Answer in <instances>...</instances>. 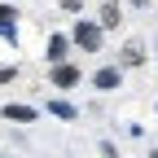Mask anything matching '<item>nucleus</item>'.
<instances>
[{"label": "nucleus", "mask_w": 158, "mask_h": 158, "mask_svg": "<svg viewBox=\"0 0 158 158\" xmlns=\"http://www.w3.org/2000/svg\"><path fill=\"white\" fill-rule=\"evenodd\" d=\"M75 44L88 48V53H97L101 48V22H79L75 27Z\"/></svg>", "instance_id": "f257e3e1"}, {"label": "nucleus", "mask_w": 158, "mask_h": 158, "mask_svg": "<svg viewBox=\"0 0 158 158\" xmlns=\"http://www.w3.org/2000/svg\"><path fill=\"white\" fill-rule=\"evenodd\" d=\"M118 84H123V70H118V66H106V70L92 75V88H101V92H114Z\"/></svg>", "instance_id": "f03ea898"}, {"label": "nucleus", "mask_w": 158, "mask_h": 158, "mask_svg": "<svg viewBox=\"0 0 158 158\" xmlns=\"http://www.w3.org/2000/svg\"><path fill=\"white\" fill-rule=\"evenodd\" d=\"M0 114L9 118V123H35V106H13V101H9Z\"/></svg>", "instance_id": "7ed1b4c3"}, {"label": "nucleus", "mask_w": 158, "mask_h": 158, "mask_svg": "<svg viewBox=\"0 0 158 158\" xmlns=\"http://www.w3.org/2000/svg\"><path fill=\"white\" fill-rule=\"evenodd\" d=\"M53 84H57V88H70V84H79V70H75V66H66V62H57V70H53Z\"/></svg>", "instance_id": "20e7f679"}, {"label": "nucleus", "mask_w": 158, "mask_h": 158, "mask_svg": "<svg viewBox=\"0 0 158 158\" xmlns=\"http://www.w3.org/2000/svg\"><path fill=\"white\" fill-rule=\"evenodd\" d=\"M13 18H18V13H13L9 5H0V35H5V40H18V31H13Z\"/></svg>", "instance_id": "39448f33"}, {"label": "nucleus", "mask_w": 158, "mask_h": 158, "mask_svg": "<svg viewBox=\"0 0 158 158\" xmlns=\"http://www.w3.org/2000/svg\"><path fill=\"white\" fill-rule=\"evenodd\" d=\"M48 62H66V35H48Z\"/></svg>", "instance_id": "423d86ee"}, {"label": "nucleus", "mask_w": 158, "mask_h": 158, "mask_svg": "<svg viewBox=\"0 0 158 158\" xmlns=\"http://www.w3.org/2000/svg\"><path fill=\"white\" fill-rule=\"evenodd\" d=\"M101 27H118V5H114V0L101 5Z\"/></svg>", "instance_id": "0eeeda50"}, {"label": "nucleus", "mask_w": 158, "mask_h": 158, "mask_svg": "<svg viewBox=\"0 0 158 158\" xmlns=\"http://www.w3.org/2000/svg\"><path fill=\"white\" fill-rule=\"evenodd\" d=\"M48 114H57V118L70 123V118H75V106H70V101H48Z\"/></svg>", "instance_id": "6e6552de"}, {"label": "nucleus", "mask_w": 158, "mask_h": 158, "mask_svg": "<svg viewBox=\"0 0 158 158\" xmlns=\"http://www.w3.org/2000/svg\"><path fill=\"white\" fill-rule=\"evenodd\" d=\"M123 62H127V66H141V62H145V53H141V44H127V53H123Z\"/></svg>", "instance_id": "1a4fd4ad"}, {"label": "nucleus", "mask_w": 158, "mask_h": 158, "mask_svg": "<svg viewBox=\"0 0 158 158\" xmlns=\"http://www.w3.org/2000/svg\"><path fill=\"white\" fill-rule=\"evenodd\" d=\"M79 5H84V0H62V9H70V13H75Z\"/></svg>", "instance_id": "9d476101"}, {"label": "nucleus", "mask_w": 158, "mask_h": 158, "mask_svg": "<svg viewBox=\"0 0 158 158\" xmlns=\"http://www.w3.org/2000/svg\"><path fill=\"white\" fill-rule=\"evenodd\" d=\"M132 5H149V0H132Z\"/></svg>", "instance_id": "9b49d317"}]
</instances>
